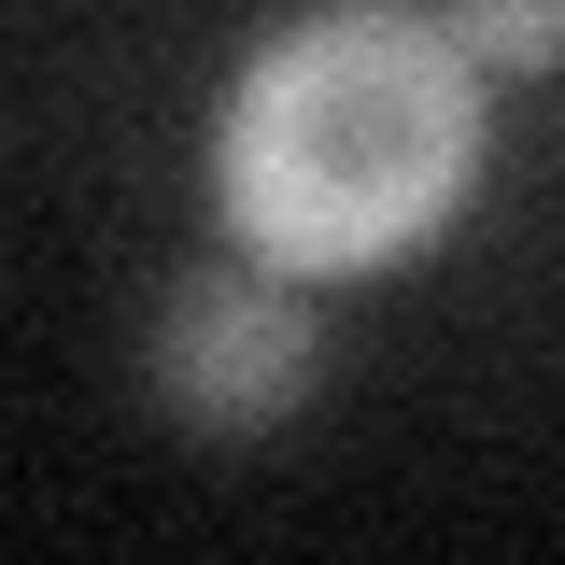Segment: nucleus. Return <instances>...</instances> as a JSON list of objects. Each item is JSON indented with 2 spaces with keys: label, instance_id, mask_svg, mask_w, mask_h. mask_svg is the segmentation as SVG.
Masks as SVG:
<instances>
[{
  "label": "nucleus",
  "instance_id": "2",
  "mask_svg": "<svg viewBox=\"0 0 565 565\" xmlns=\"http://www.w3.org/2000/svg\"><path fill=\"white\" fill-rule=\"evenodd\" d=\"M156 396L199 424V438H255L311 396V311L282 269H199L170 311H156Z\"/></svg>",
  "mask_w": 565,
  "mask_h": 565
},
{
  "label": "nucleus",
  "instance_id": "3",
  "mask_svg": "<svg viewBox=\"0 0 565 565\" xmlns=\"http://www.w3.org/2000/svg\"><path fill=\"white\" fill-rule=\"evenodd\" d=\"M452 43L481 71H565V0H467Z\"/></svg>",
  "mask_w": 565,
  "mask_h": 565
},
{
  "label": "nucleus",
  "instance_id": "1",
  "mask_svg": "<svg viewBox=\"0 0 565 565\" xmlns=\"http://www.w3.org/2000/svg\"><path fill=\"white\" fill-rule=\"evenodd\" d=\"M481 141H494L481 57L396 0H353V14H311L241 57L226 114H212V212L255 269L353 282L424 255L467 212Z\"/></svg>",
  "mask_w": 565,
  "mask_h": 565
}]
</instances>
